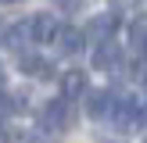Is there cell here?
Masks as SVG:
<instances>
[{"label": "cell", "mask_w": 147, "mask_h": 143, "mask_svg": "<svg viewBox=\"0 0 147 143\" xmlns=\"http://www.w3.org/2000/svg\"><path fill=\"white\" fill-rule=\"evenodd\" d=\"M108 118H111V125L119 129V132H133L144 122V114H140V104H136L133 97H119L111 104V114H108Z\"/></svg>", "instance_id": "obj_1"}, {"label": "cell", "mask_w": 147, "mask_h": 143, "mask_svg": "<svg viewBox=\"0 0 147 143\" xmlns=\"http://www.w3.org/2000/svg\"><path fill=\"white\" fill-rule=\"evenodd\" d=\"M72 125V107H68V100H50L47 107H43V114H40V129H47V132H65V129Z\"/></svg>", "instance_id": "obj_2"}, {"label": "cell", "mask_w": 147, "mask_h": 143, "mask_svg": "<svg viewBox=\"0 0 147 143\" xmlns=\"http://www.w3.org/2000/svg\"><path fill=\"white\" fill-rule=\"evenodd\" d=\"M115 29H119V14H115V11H104V14H93V18H90V25H86L83 36L100 47V43H108L115 36Z\"/></svg>", "instance_id": "obj_3"}, {"label": "cell", "mask_w": 147, "mask_h": 143, "mask_svg": "<svg viewBox=\"0 0 147 143\" xmlns=\"http://www.w3.org/2000/svg\"><path fill=\"white\" fill-rule=\"evenodd\" d=\"M93 68L97 72H119L122 68V47L119 43H100L97 50H93Z\"/></svg>", "instance_id": "obj_4"}, {"label": "cell", "mask_w": 147, "mask_h": 143, "mask_svg": "<svg viewBox=\"0 0 147 143\" xmlns=\"http://www.w3.org/2000/svg\"><path fill=\"white\" fill-rule=\"evenodd\" d=\"M111 104H115L111 90H86V114L90 118H108Z\"/></svg>", "instance_id": "obj_5"}, {"label": "cell", "mask_w": 147, "mask_h": 143, "mask_svg": "<svg viewBox=\"0 0 147 143\" xmlns=\"http://www.w3.org/2000/svg\"><path fill=\"white\" fill-rule=\"evenodd\" d=\"M57 21L54 14H32V21H29V36H32V43H50L57 36Z\"/></svg>", "instance_id": "obj_6"}, {"label": "cell", "mask_w": 147, "mask_h": 143, "mask_svg": "<svg viewBox=\"0 0 147 143\" xmlns=\"http://www.w3.org/2000/svg\"><path fill=\"white\" fill-rule=\"evenodd\" d=\"M54 39H57V50H61V54H79L83 43H86V36H83V29H76V25H61Z\"/></svg>", "instance_id": "obj_7"}, {"label": "cell", "mask_w": 147, "mask_h": 143, "mask_svg": "<svg viewBox=\"0 0 147 143\" xmlns=\"http://www.w3.org/2000/svg\"><path fill=\"white\" fill-rule=\"evenodd\" d=\"M126 39H129V50H133L136 57L147 50V14H136L133 21H129V29H126Z\"/></svg>", "instance_id": "obj_8"}, {"label": "cell", "mask_w": 147, "mask_h": 143, "mask_svg": "<svg viewBox=\"0 0 147 143\" xmlns=\"http://www.w3.org/2000/svg\"><path fill=\"white\" fill-rule=\"evenodd\" d=\"M22 72L25 75H32V79H50L54 75V64L47 61V57H40V54H22Z\"/></svg>", "instance_id": "obj_9"}, {"label": "cell", "mask_w": 147, "mask_h": 143, "mask_svg": "<svg viewBox=\"0 0 147 143\" xmlns=\"http://www.w3.org/2000/svg\"><path fill=\"white\" fill-rule=\"evenodd\" d=\"M86 93V72H65V79H61V100H76V97H83Z\"/></svg>", "instance_id": "obj_10"}, {"label": "cell", "mask_w": 147, "mask_h": 143, "mask_svg": "<svg viewBox=\"0 0 147 143\" xmlns=\"http://www.w3.org/2000/svg\"><path fill=\"white\" fill-rule=\"evenodd\" d=\"M136 79H144V82H147V50L136 57Z\"/></svg>", "instance_id": "obj_11"}, {"label": "cell", "mask_w": 147, "mask_h": 143, "mask_svg": "<svg viewBox=\"0 0 147 143\" xmlns=\"http://www.w3.org/2000/svg\"><path fill=\"white\" fill-rule=\"evenodd\" d=\"M57 7H65V11H68V7H76V0H54Z\"/></svg>", "instance_id": "obj_12"}, {"label": "cell", "mask_w": 147, "mask_h": 143, "mask_svg": "<svg viewBox=\"0 0 147 143\" xmlns=\"http://www.w3.org/2000/svg\"><path fill=\"white\" fill-rule=\"evenodd\" d=\"M0 4H22V0H0Z\"/></svg>", "instance_id": "obj_13"}, {"label": "cell", "mask_w": 147, "mask_h": 143, "mask_svg": "<svg viewBox=\"0 0 147 143\" xmlns=\"http://www.w3.org/2000/svg\"><path fill=\"white\" fill-rule=\"evenodd\" d=\"M140 114H144V122H147V107H144V111H140Z\"/></svg>", "instance_id": "obj_14"}]
</instances>
